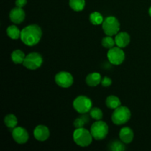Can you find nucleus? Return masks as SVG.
Wrapping results in <instances>:
<instances>
[{"label":"nucleus","instance_id":"obj_19","mask_svg":"<svg viewBox=\"0 0 151 151\" xmlns=\"http://www.w3.org/2000/svg\"><path fill=\"white\" fill-rule=\"evenodd\" d=\"M7 35L13 40H17L21 36V31L16 25H10L6 29Z\"/></svg>","mask_w":151,"mask_h":151},{"label":"nucleus","instance_id":"obj_27","mask_svg":"<svg viewBox=\"0 0 151 151\" xmlns=\"http://www.w3.org/2000/svg\"><path fill=\"white\" fill-rule=\"evenodd\" d=\"M27 3V0H16V6L23 8Z\"/></svg>","mask_w":151,"mask_h":151},{"label":"nucleus","instance_id":"obj_28","mask_svg":"<svg viewBox=\"0 0 151 151\" xmlns=\"http://www.w3.org/2000/svg\"><path fill=\"white\" fill-rule=\"evenodd\" d=\"M148 13H149V15H150V16L151 17V7H150V8H149V10H148Z\"/></svg>","mask_w":151,"mask_h":151},{"label":"nucleus","instance_id":"obj_15","mask_svg":"<svg viewBox=\"0 0 151 151\" xmlns=\"http://www.w3.org/2000/svg\"><path fill=\"white\" fill-rule=\"evenodd\" d=\"M102 77L99 72H91L86 76V83L88 86L95 87L101 83Z\"/></svg>","mask_w":151,"mask_h":151},{"label":"nucleus","instance_id":"obj_9","mask_svg":"<svg viewBox=\"0 0 151 151\" xmlns=\"http://www.w3.org/2000/svg\"><path fill=\"white\" fill-rule=\"evenodd\" d=\"M55 81L58 86L67 88L72 86L74 83V78L71 73L65 71H61L57 73L55 76Z\"/></svg>","mask_w":151,"mask_h":151},{"label":"nucleus","instance_id":"obj_11","mask_svg":"<svg viewBox=\"0 0 151 151\" xmlns=\"http://www.w3.org/2000/svg\"><path fill=\"white\" fill-rule=\"evenodd\" d=\"M33 136L38 142H45L50 136V131L48 127L44 125H38L33 131Z\"/></svg>","mask_w":151,"mask_h":151},{"label":"nucleus","instance_id":"obj_21","mask_svg":"<svg viewBox=\"0 0 151 151\" xmlns=\"http://www.w3.org/2000/svg\"><path fill=\"white\" fill-rule=\"evenodd\" d=\"M69 7L76 12L82 11L86 6L85 0H69Z\"/></svg>","mask_w":151,"mask_h":151},{"label":"nucleus","instance_id":"obj_26","mask_svg":"<svg viewBox=\"0 0 151 151\" xmlns=\"http://www.w3.org/2000/svg\"><path fill=\"white\" fill-rule=\"evenodd\" d=\"M112 84V80L109 77H104L102 78L101 85L103 87H109Z\"/></svg>","mask_w":151,"mask_h":151},{"label":"nucleus","instance_id":"obj_13","mask_svg":"<svg viewBox=\"0 0 151 151\" xmlns=\"http://www.w3.org/2000/svg\"><path fill=\"white\" fill-rule=\"evenodd\" d=\"M115 43L117 47L125 48L131 42V36L127 32H119L115 35Z\"/></svg>","mask_w":151,"mask_h":151},{"label":"nucleus","instance_id":"obj_3","mask_svg":"<svg viewBox=\"0 0 151 151\" xmlns=\"http://www.w3.org/2000/svg\"><path fill=\"white\" fill-rule=\"evenodd\" d=\"M131 117V110L126 106H120L114 109L111 115V120L116 125H122L127 123Z\"/></svg>","mask_w":151,"mask_h":151},{"label":"nucleus","instance_id":"obj_16","mask_svg":"<svg viewBox=\"0 0 151 151\" xmlns=\"http://www.w3.org/2000/svg\"><path fill=\"white\" fill-rule=\"evenodd\" d=\"M90 116L89 114H81L79 117L76 118L74 121V126L75 128H83L87 123H88L90 121Z\"/></svg>","mask_w":151,"mask_h":151},{"label":"nucleus","instance_id":"obj_25","mask_svg":"<svg viewBox=\"0 0 151 151\" xmlns=\"http://www.w3.org/2000/svg\"><path fill=\"white\" fill-rule=\"evenodd\" d=\"M101 43L103 47H105V48L106 49H109V50L116 45L115 39H114V38H112V36H110V35H107V36L104 37V38L102 39Z\"/></svg>","mask_w":151,"mask_h":151},{"label":"nucleus","instance_id":"obj_17","mask_svg":"<svg viewBox=\"0 0 151 151\" xmlns=\"http://www.w3.org/2000/svg\"><path fill=\"white\" fill-rule=\"evenodd\" d=\"M106 105L109 109L114 110L121 106V100L116 96L110 95L106 98Z\"/></svg>","mask_w":151,"mask_h":151},{"label":"nucleus","instance_id":"obj_2","mask_svg":"<svg viewBox=\"0 0 151 151\" xmlns=\"http://www.w3.org/2000/svg\"><path fill=\"white\" fill-rule=\"evenodd\" d=\"M93 137L91 132L85 128H75L73 132V140L77 145L86 147L91 144Z\"/></svg>","mask_w":151,"mask_h":151},{"label":"nucleus","instance_id":"obj_14","mask_svg":"<svg viewBox=\"0 0 151 151\" xmlns=\"http://www.w3.org/2000/svg\"><path fill=\"white\" fill-rule=\"evenodd\" d=\"M119 137L121 141L123 142L125 144H130L134 139V131L129 127H124L119 131Z\"/></svg>","mask_w":151,"mask_h":151},{"label":"nucleus","instance_id":"obj_6","mask_svg":"<svg viewBox=\"0 0 151 151\" xmlns=\"http://www.w3.org/2000/svg\"><path fill=\"white\" fill-rule=\"evenodd\" d=\"M73 108L79 114L88 113L92 108V101L86 96L80 95L74 100Z\"/></svg>","mask_w":151,"mask_h":151},{"label":"nucleus","instance_id":"obj_12","mask_svg":"<svg viewBox=\"0 0 151 151\" xmlns=\"http://www.w3.org/2000/svg\"><path fill=\"white\" fill-rule=\"evenodd\" d=\"M25 12L22 7H16L12 9L9 13V18L13 23L16 24H19L22 23L25 19Z\"/></svg>","mask_w":151,"mask_h":151},{"label":"nucleus","instance_id":"obj_22","mask_svg":"<svg viewBox=\"0 0 151 151\" xmlns=\"http://www.w3.org/2000/svg\"><path fill=\"white\" fill-rule=\"evenodd\" d=\"M89 21L93 25H100L103 24L104 19L101 13L97 11H94L90 14Z\"/></svg>","mask_w":151,"mask_h":151},{"label":"nucleus","instance_id":"obj_10","mask_svg":"<svg viewBox=\"0 0 151 151\" xmlns=\"http://www.w3.org/2000/svg\"><path fill=\"white\" fill-rule=\"evenodd\" d=\"M12 137L18 144H25L29 139V134L27 131L23 127L16 126L12 131Z\"/></svg>","mask_w":151,"mask_h":151},{"label":"nucleus","instance_id":"obj_24","mask_svg":"<svg viewBox=\"0 0 151 151\" xmlns=\"http://www.w3.org/2000/svg\"><path fill=\"white\" fill-rule=\"evenodd\" d=\"M88 113L91 116V118H92L93 119H95V120H101L103 117V113L100 108H91Z\"/></svg>","mask_w":151,"mask_h":151},{"label":"nucleus","instance_id":"obj_5","mask_svg":"<svg viewBox=\"0 0 151 151\" xmlns=\"http://www.w3.org/2000/svg\"><path fill=\"white\" fill-rule=\"evenodd\" d=\"M102 27L106 35H116L119 32L120 23L116 17L110 16L106 17L102 24Z\"/></svg>","mask_w":151,"mask_h":151},{"label":"nucleus","instance_id":"obj_18","mask_svg":"<svg viewBox=\"0 0 151 151\" xmlns=\"http://www.w3.org/2000/svg\"><path fill=\"white\" fill-rule=\"evenodd\" d=\"M25 55L24 52L21 50H16L11 53V60L16 64H22L24 60Z\"/></svg>","mask_w":151,"mask_h":151},{"label":"nucleus","instance_id":"obj_23","mask_svg":"<svg viewBox=\"0 0 151 151\" xmlns=\"http://www.w3.org/2000/svg\"><path fill=\"white\" fill-rule=\"evenodd\" d=\"M109 147L112 151H123L125 150V143L123 142H119L117 140L111 142L109 145Z\"/></svg>","mask_w":151,"mask_h":151},{"label":"nucleus","instance_id":"obj_8","mask_svg":"<svg viewBox=\"0 0 151 151\" xmlns=\"http://www.w3.org/2000/svg\"><path fill=\"white\" fill-rule=\"evenodd\" d=\"M107 58L111 64L118 65L122 64L125 58V54L122 48L119 47H114L109 49L107 52Z\"/></svg>","mask_w":151,"mask_h":151},{"label":"nucleus","instance_id":"obj_1","mask_svg":"<svg viewBox=\"0 0 151 151\" xmlns=\"http://www.w3.org/2000/svg\"><path fill=\"white\" fill-rule=\"evenodd\" d=\"M41 28L35 24L27 25L21 31V41L28 47H33L38 44L41 41Z\"/></svg>","mask_w":151,"mask_h":151},{"label":"nucleus","instance_id":"obj_4","mask_svg":"<svg viewBox=\"0 0 151 151\" xmlns=\"http://www.w3.org/2000/svg\"><path fill=\"white\" fill-rule=\"evenodd\" d=\"M90 132L95 140H103L109 134V126L104 121L97 120L91 125Z\"/></svg>","mask_w":151,"mask_h":151},{"label":"nucleus","instance_id":"obj_20","mask_svg":"<svg viewBox=\"0 0 151 151\" xmlns=\"http://www.w3.org/2000/svg\"><path fill=\"white\" fill-rule=\"evenodd\" d=\"M4 125H5L7 128L13 129V128H16V127L17 126L18 119L14 114H7L4 116Z\"/></svg>","mask_w":151,"mask_h":151},{"label":"nucleus","instance_id":"obj_7","mask_svg":"<svg viewBox=\"0 0 151 151\" xmlns=\"http://www.w3.org/2000/svg\"><path fill=\"white\" fill-rule=\"evenodd\" d=\"M43 63V57L38 52H31L27 55L23 63L24 67L29 70H36Z\"/></svg>","mask_w":151,"mask_h":151}]
</instances>
